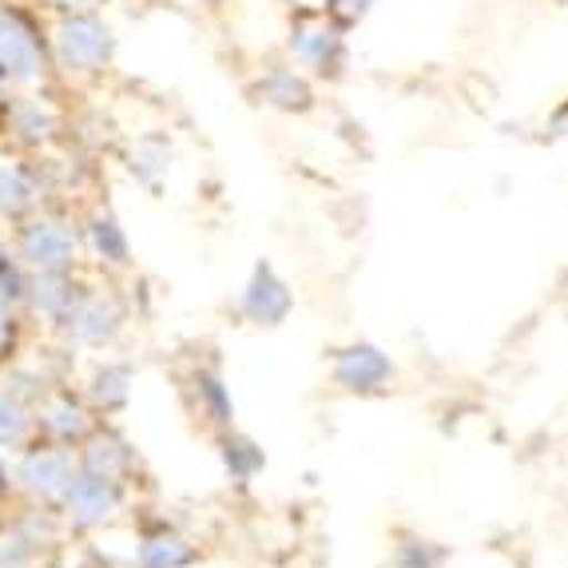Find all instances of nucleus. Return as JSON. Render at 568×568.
Listing matches in <instances>:
<instances>
[{"mask_svg": "<svg viewBox=\"0 0 568 568\" xmlns=\"http://www.w3.org/2000/svg\"><path fill=\"white\" fill-rule=\"evenodd\" d=\"M48 52H52V68L68 80H95L115 60V32L100 12L68 9L48 37Z\"/></svg>", "mask_w": 568, "mask_h": 568, "instance_id": "nucleus-1", "label": "nucleus"}, {"mask_svg": "<svg viewBox=\"0 0 568 568\" xmlns=\"http://www.w3.org/2000/svg\"><path fill=\"white\" fill-rule=\"evenodd\" d=\"M12 251L32 275L37 271H80L84 258V239H80V223L64 211L40 207L24 223L12 227Z\"/></svg>", "mask_w": 568, "mask_h": 568, "instance_id": "nucleus-2", "label": "nucleus"}, {"mask_svg": "<svg viewBox=\"0 0 568 568\" xmlns=\"http://www.w3.org/2000/svg\"><path fill=\"white\" fill-rule=\"evenodd\" d=\"M52 72V52L40 20L20 4L0 0V80L12 88H37Z\"/></svg>", "mask_w": 568, "mask_h": 568, "instance_id": "nucleus-3", "label": "nucleus"}, {"mask_svg": "<svg viewBox=\"0 0 568 568\" xmlns=\"http://www.w3.org/2000/svg\"><path fill=\"white\" fill-rule=\"evenodd\" d=\"M80 474L77 449L48 446V442H29V446L12 454V493H20L37 509H60L64 493L72 489Z\"/></svg>", "mask_w": 568, "mask_h": 568, "instance_id": "nucleus-4", "label": "nucleus"}, {"mask_svg": "<svg viewBox=\"0 0 568 568\" xmlns=\"http://www.w3.org/2000/svg\"><path fill=\"white\" fill-rule=\"evenodd\" d=\"M57 331L80 351H112L128 331V303L112 286L80 283L77 298H72Z\"/></svg>", "mask_w": 568, "mask_h": 568, "instance_id": "nucleus-5", "label": "nucleus"}, {"mask_svg": "<svg viewBox=\"0 0 568 568\" xmlns=\"http://www.w3.org/2000/svg\"><path fill=\"white\" fill-rule=\"evenodd\" d=\"M132 501V481H120V477H104V474H88L80 469L72 489L64 493L57 517L68 532H100L112 521H120V513Z\"/></svg>", "mask_w": 568, "mask_h": 568, "instance_id": "nucleus-6", "label": "nucleus"}, {"mask_svg": "<svg viewBox=\"0 0 568 568\" xmlns=\"http://www.w3.org/2000/svg\"><path fill=\"white\" fill-rule=\"evenodd\" d=\"M48 163L29 152H0V223L17 227L48 203Z\"/></svg>", "mask_w": 568, "mask_h": 568, "instance_id": "nucleus-7", "label": "nucleus"}, {"mask_svg": "<svg viewBox=\"0 0 568 568\" xmlns=\"http://www.w3.org/2000/svg\"><path fill=\"white\" fill-rule=\"evenodd\" d=\"M100 426L95 409L88 406V398L72 386H52L44 398L37 402V442L48 446L80 449L84 437Z\"/></svg>", "mask_w": 568, "mask_h": 568, "instance_id": "nucleus-8", "label": "nucleus"}, {"mask_svg": "<svg viewBox=\"0 0 568 568\" xmlns=\"http://www.w3.org/2000/svg\"><path fill=\"white\" fill-rule=\"evenodd\" d=\"M60 128H64V115L60 108L40 92H20L12 95L9 120H4V140H12L17 152L40 155L44 148L60 140Z\"/></svg>", "mask_w": 568, "mask_h": 568, "instance_id": "nucleus-9", "label": "nucleus"}, {"mask_svg": "<svg viewBox=\"0 0 568 568\" xmlns=\"http://www.w3.org/2000/svg\"><path fill=\"white\" fill-rule=\"evenodd\" d=\"M60 517L52 509H24L17 521L0 529V568H32L44 560V549L57 540Z\"/></svg>", "mask_w": 568, "mask_h": 568, "instance_id": "nucleus-10", "label": "nucleus"}, {"mask_svg": "<svg viewBox=\"0 0 568 568\" xmlns=\"http://www.w3.org/2000/svg\"><path fill=\"white\" fill-rule=\"evenodd\" d=\"M135 382H140V369H135V362L104 354V358L92 362V369H88L84 389H80V394H84L88 406L95 409V417H100V414L115 417V414H123V409L132 406Z\"/></svg>", "mask_w": 568, "mask_h": 568, "instance_id": "nucleus-11", "label": "nucleus"}, {"mask_svg": "<svg viewBox=\"0 0 568 568\" xmlns=\"http://www.w3.org/2000/svg\"><path fill=\"white\" fill-rule=\"evenodd\" d=\"M239 311H243V318H251L255 326H283L286 314L294 311V294L275 266L258 263L255 271H251V278L243 283Z\"/></svg>", "mask_w": 568, "mask_h": 568, "instance_id": "nucleus-12", "label": "nucleus"}, {"mask_svg": "<svg viewBox=\"0 0 568 568\" xmlns=\"http://www.w3.org/2000/svg\"><path fill=\"white\" fill-rule=\"evenodd\" d=\"M80 239H84V255H92V263L104 266V271H128L135 263L132 235L112 207H95L80 223Z\"/></svg>", "mask_w": 568, "mask_h": 568, "instance_id": "nucleus-13", "label": "nucleus"}, {"mask_svg": "<svg viewBox=\"0 0 568 568\" xmlns=\"http://www.w3.org/2000/svg\"><path fill=\"white\" fill-rule=\"evenodd\" d=\"M77 462L88 474L120 477V481H132V474L140 469V454L115 426H95L77 449Z\"/></svg>", "mask_w": 568, "mask_h": 568, "instance_id": "nucleus-14", "label": "nucleus"}, {"mask_svg": "<svg viewBox=\"0 0 568 568\" xmlns=\"http://www.w3.org/2000/svg\"><path fill=\"white\" fill-rule=\"evenodd\" d=\"M135 568H191L200 565V545L175 525H152L135 537L132 549Z\"/></svg>", "mask_w": 568, "mask_h": 568, "instance_id": "nucleus-15", "label": "nucleus"}, {"mask_svg": "<svg viewBox=\"0 0 568 568\" xmlns=\"http://www.w3.org/2000/svg\"><path fill=\"white\" fill-rule=\"evenodd\" d=\"M80 283H84V278H80L77 271H37V275H32V283H29L24 311L37 314L40 323L57 331L60 318H64L68 306H72V298H77Z\"/></svg>", "mask_w": 568, "mask_h": 568, "instance_id": "nucleus-16", "label": "nucleus"}, {"mask_svg": "<svg viewBox=\"0 0 568 568\" xmlns=\"http://www.w3.org/2000/svg\"><path fill=\"white\" fill-rule=\"evenodd\" d=\"M394 374V366L386 362V354L374 351V346H346L334 358V378L342 389L351 394H369V389H382L386 378Z\"/></svg>", "mask_w": 568, "mask_h": 568, "instance_id": "nucleus-17", "label": "nucleus"}, {"mask_svg": "<svg viewBox=\"0 0 568 568\" xmlns=\"http://www.w3.org/2000/svg\"><path fill=\"white\" fill-rule=\"evenodd\" d=\"M187 389H191V402H195V409L203 414V422H211L219 434L235 426V398H231L227 378H223L215 366H195V369H191Z\"/></svg>", "mask_w": 568, "mask_h": 568, "instance_id": "nucleus-18", "label": "nucleus"}, {"mask_svg": "<svg viewBox=\"0 0 568 568\" xmlns=\"http://www.w3.org/2000/svg\"><path fill=\"white\" fill-rule=\"evenodd\" d=\"M219 462H223V474L235 485H251L266 469V454L255 437L239 434L235 426L219 434Z\"/></svg>", "mask_w": 568, "mask_h": 568, "instance_id": "nucleus-19", "label": "nucleus"}, {"mask_svg": "<svg viewBox=\"0 0 568 568\" xmlns=\"http://www.w3.org/2000/svg\"><path fill=\"white\" fill-rule=\"evenodd\" d=\"M29 442H37V406L12 394L9 386H0V454L12 457Z\"/></svg>", "mask_w": 568, "mask_h": 568, "instance_id": "nucleus-20", "label": "nucleus"}, {"mask_svg": "<svg viewBox=\"0 0 568 568\" xmlns=\"http://www.w3.org/2000/svg\"><path fill=\"white\" fill-rule=\"evenodd\" d=\"M132 175L143 183V187H160V180L168 175L171 168V148L163 135H143L140 143L132 148Z\"/></svg>", "mask_w": 568, "mask_h": 568, "instance_id": "nucleus-21", "label": "nucleus"}, {"mask_svg": "<svg viewBox=\"0 0 568 568\" xmlns=\"http://www.w3.org/2000/svg\"><path fill=\"white\" fill-rule=\"evenodd\" d=\"M258 95L275 108H306V100H311L303 80L294 77V72H271V77L258 84Z\"/></svg>", "mask_w": 568, "mask_h": 568, "instance_id": "nucleus-22", "label": "nucleus"}, {"mask_svg": "<svg viewBox=\"0 0 568 568\" xmlns=\"http://www.w3.org/2000/svg\"><path fill=\"white\" fill-rule=\"evenodd\" d=\"M20 346V311L0 294V362H9Z\"/></svg>", "mask_w": 568, "mask_h": 568, "instance_id": "nucleus-23", "label": "nucleus"}, {"mask_svg": "<svg viewBox=\"0 0 568 568\" xmlns=\"http://www.w3.org/2000/svg\"><path fill=\"white\" fill-rule=\"evenodd\" d=\"M0 497H12V457L0 454Z\"/></svg>", "mask_w": 568, "mask_h": 568, "instance_id": "nucleus-24", "label": "nucleus"}, {"mask_svg": "<svg viewBox=\"0 0 568 568\" xmlns=\"http://www.w3.org/2000/svg\"><path fill=\"white\" fill-rule=\"evenodd\" d=\"M9 104H12V84L0 80V135H4V120H9Z\"/></svg>", "mask_w": 568, "mask_h": 568, "instance_id": "nucleus-25", "label": "nucleus"}, {"mask_svg": "<svg viewBox=\"0 0 568 568\" xmlns=\"http://www.w3.org/2000/svg\"><path fill=\"white\" fill-rule=\"evenodd\" d=\"M60 4H64V9H92L95 0H60Z\"/></svg>", "mask_w": 568, "mask_h": 568, "instance_id": "nucleus-26", "label": "nucleus"}, {"mask_svg": "<svg viewBox=\"0 0 568 568\" xmlns=\"http://www.w3.org/2000/svg\"><path fill=\"white\" fill-rule=\"evenodd\" d=\"M32 568H68V565H60V560H37V565H32Z\"/></svg>", "mask_w": 568, "mask_h": 568, "instance_id": "nucleus-27", "label": "nucleus"}]
</instances>
